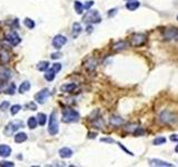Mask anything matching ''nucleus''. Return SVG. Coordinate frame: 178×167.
Returning a JSON list of instances; mask_svg holds the SVG:
<instances>
[{
	"label": "nucleus",
	"instance_id": "c85d7f7f",
	"mask_svg": "<svg viewBox=\"0 0 178 167\" xmlns=\"http://www.w3.org/2000/svg\"><path fill=\"white\" fill-rule=\"evenodd\" d=\"M49 68V63L48 61H41L37 65V69L40 71H46Z\"/></svg>",
	"mask_w": 178,
	"mask_h": 167
},
{
	"label": "nucleus",
	"instance_id": "dca6fc26",
	"mask_svg": "<svg viewBox=\"0 0 178 167\" xmlns=\"http://www.w3.org/2000/svg\"><path fill=\"white\" fill-rule=\"evenodd\" d=\"M76 87H77L76 84H64L60 87V90L63 92H71L76 89Z\"/></svg>",
	"mask_w": 178,
	"mask_h": 167
},
{
	"label": "nucleus",
	"instance_id": "a19ab883",
	"mask_svg": "<svg viewBox=\"0 0 178 167\" xmlns=\"http://www.w3.org/2000/svg\"><path fill=\"white\" fill-rule=\"evenodd\" d=\"M102 142H105V143H114V139H111V138H102Z\"/></svg>",
	"mask_w": 178,
	"mask_h": 167
},
{
	"label": "nucleus",
	"instance_id": "cd10ccee",
	"mask_svg": "<svg viewBox=\"0 0 178 167\" xmlns=\"http://www.w3.org/2000/svg\"><path fill=\"white\" fill-rule=\"evenodd\" d=\"M38 125V121H37V118L36 117H30L29 119H28V126H29V128L31 129H34L36 128Z\"/></svg>",
	"mask_w": 178,
	"mask_h": 167
},
{
	"label": "nucleus",
	"instance_id": "393cba45",
	"mask_svg": "<svg viewBox=\"0 0 178 167\" xmlns=\"http://www.w3.org/2000/svg\"><path fill=\"white\" fill-rule=\"evenodd\" d=\"M29 89H30V83L29 81H24V83L20 85V87H19V92L24 94V92H28Z\"/></svg>",
	"mask_w": 178,
	"mask_h": 167
},
{
	"label": "nucleus",
	"instance_id": "6e6552de",
	"mask_svg": "<svg viewBox=\"0 0 178 167\" xmlns=\"http://www.w3.org/2000/svg\"><path fill=\"white\" fill-rule=\"evenodd\" d=\"M4 38H6V40L8 42H10L13 46H17V45H19L20 41H21V38L19 37V35H18L17 33H15V31L8 33Z\"/></svg>",
	"mask_w": 178,
	"mask_h": 167
},
{
	"label": "nucleus",
	"instance_id": "aec40b11",
	"mask_svg": "<svg viewBox=\"0 0 178 167\" xmlns=\"http://www.w3.org/2000/svg\"><path fill=\"white\" fill-rule=\"evenodd\" d=\"M27 134L26 133H18L15 135V142L17 144H21V143L27 140Z\"/></svg>",
	"mask_w": 178,
	"mask_h": 167
},
{
	"label": "nucleus",
	"instance_id": "f03ea898",
	"mask_svg": "<svg viewBox=\"0 0 178 167\" xmlns=\"http://www.w3.org/2000/svg\"><path fill=\"white\" fill-rule=\"evenodd\" d=\"M79 114L71 108H66L63 112V121L64 123H76L79 120Z\"/></svg>",
	"mask_w": 178,
	"mask_h": 167
},
{
	"label": "nucleus",
	"instance_id": "37998d69",
	"mask_svg": "<svg viewBox=\"0 0 178 167\" xmlns=\"http://www.w3.org/2000/svg\"><path fill=\"white\" fill-rule=\"evenodd\" d=\"M4 80H0V90L4 88Z\"/></svg>",
	"mask_w": 178,
	"mask_h": 167
},
{
	"label": "nucleus",
	"instance_id": "a878e982",
	"mask_svg": "<svg viewBox=\"0 0 178 167\" xmlns=\"http://www.w3.org/2000/svg\"><path fill=\"white\" fill-rule=\"evenodd\" d=\"M37 121H38L39 125L43 126L45 124H46V121H47V116L43 113H39L38 116H37Z\"/></svg>",
	"mask_w": 178,
	"mask_h": 167
},
{
	"label": "nucleus",
	"instance_id": "5701e85b",
	"mask_svg": "<svg viewBox=\"0 0 178 167\" xmlns=\"http://www.w3.org/2000/svg\"><path fill=\"white\" fill-rule=\"evenodd\" d=\"M0 60H1V63L4 64H7L10 60V56H9V52L8 51H6V50H1L0 51Z\"/></svg>",
	"mask_w": 178,
	"mask_h": 167
},
{
	"label": "nucleus",
	"instance_id": "2f4dec72",
	"mask_svg": "<svg viewBox=\"0 0 178 167\" xmlns=\"http://www.w3.org/2000/svg\"><path fill=\"white\" fill-rule=\"evenodd\" d=\"M21 109V106L20 105H13V107H11V109H10V113H11V115H17L18 113H19V110Z\"/></svg>",
	"mask_w": 178,
	"mask_h": 167
},
{
	"label": "nucleus",
	"instance_id": "ea45409f",
	"mask_svg": "<svg viewBox=\"0 0 178 167\" xmlns=\"http://www.w3.org/2000/svg\"><path fill=\"white\" fill-rule=\"evenodd\" d=\"M60 56H61V55H60V52H55V54L51 55V58H52V59H58Z\"/></svg>",
	"mask_w": 178,
	"mask_h": 167
},
{
	"label": "nucleus",
	"instance_id": "4468645a",
	"mask_svg": "<svg viewBox=\"0 0 178 167\" xmlns=\"http://www.w3.org/2000/svg\"><path fill=\"white\" fill-rule=\"evenodd\" d=\"M128 46H129V42L121 40V41L116 42L114 46H113V49L115 51H121V50H125L126 48H128Z\"/></svg>",
	"mask_w": 178,
	"mask_h": 167
},
{
	"label": "nucleus",
	"instance_id": "f704fd0d",
	"mask_svg": "<svg viewBox=\"0 0 178 167\" xmlns=\"http://www.w3.org/2000/svg\"><path fill=\"white\" fill-rule=\"evenodd\" d=\"M54 70L56 71V72H59L60 70H61V65L60 64H58V63H56V64H54L52 65V67H51Z\"/></svg>",
	"mask_w": 178,
	"mask_h": 167
},
{
	"label": "nucleus",
	"instance_id": "72a5a7b5",
	"mask_svg": "<svg viewBox=\"0 0 178 167\" xmlns=\"http://www.w3.org/2000/svg\"><path fill=\"white\" fill-rule=\"evenodd\" d=\"M9 108V103L8 101H4L2 104L0 105V110L1 112H4V110H7Z\"/></svg>",
	"mask_w": 178,
	"mask_h": 167
},
{
	"label": "nucleus",
	"instance_id": "a18cd8bd",
	"mask_svg": "<svg viewBox=\"0 0 178 167\" xmlns=\"http://www.w3.org/2000/svg\"><path fill=\"white\" fill-rule=\"evenodd\" d=\"M177 20H178V16H177Z\"/></svg>",
	"mask_w": 178,
	"mask_h": 167
},
{
	"label": "nucleus",
	"instance_id": "c756f323",
	"mask_svg": "<svg viewBox=\"0 0 178 167\" xmlns=\"http://www.w3.org/2000/svg\"><path fill=\"white\" fill-rule=\"evenodd\" d=\"M166 143V138L165 137H157V138H155L154 139V142H153V144L155 145V146H159V145H164Z\"/></svg>",
	"mask_w": 178,
	"mask_h": 167
},
{
	"label": "nucleus",
	"instance_id": "39448f33",
	"mask_svg": "<svg viewBox=\"0 0 178 167\" xmlns=\"http://www.w3.org/2000/svg\"><path fill=\"white\" fill-rule=\"evenodd\" d=\"M21 127H24V123H22L21 120L10 121L8 125L6 126V128H4V134L8 135V136H11V135H13L15 132H17L18 129H20Z\"/></svg>",
	"mask_w": 178,
	"mask_h": 167
},
{
	"label": "nucleus",
	"instance_id": "7c9ffc66",
	"mask_svg": "<svg viewBox=\"0 0 178 167\" xmlns=\"http://www.w3.org/2000/svg\"><path fill=\"white\" fill-rule=\"evenodd\" d=\"M24 24H25L26 27H27V28H29V29L35 28V21L31 20L30 18H26L25 20H24Z\"/></svg>",
	"mask_w": 178,
	"mask_h": 167
},
{
	"label": "nucleus",
	"instance_id": "c9c22d12",
	"mask_svg": "<svg viewBox=\"0 0 178 167\" xmlns=\"http://www.w3.org/2000/svg\"><path fill=\"white\" fill-rule=\"evenodd\" d=\"M27 108L31 109V110H36L37 109V106H36V104L35 103H29V104H27V106H26Z\"/></svg>",
	"mask_w": 178,
	"mask_h": 167
},
{
	"label": "nucleus",
	"instance_id": "79ce46f5",
	"mask_svg": "<svg viewBox=\"0 0 178 167\" xmlns=\"http://www.w3.org/2000/svg\"><path fill=\"white\" fill-rule=\"evenodd\" d=\"M88 135H89V138H95L97 134H96V133H95V134H93V133H89Z\"/></svg>",
	"mask_w": 178,
	"mask_h": 167
},
{
	"label": "nucleus",
	"instance_id": "9b49d317",
	"mask_svg": "<svg viewBox=\"0 0 178 167\" xmlns=\"http://www.w3.org/2000/svg\"><path fill=\"white\" fill-rule=\"evenodd\" d=\"M164 36L167 39H177L178 40V28H167L164 31Z\"/></svg>",
	"mask_w": 178,
	"mask_h": 167
},
{
	"label": "nucleus",
	"instance_id": "58836bf2",
	"mask_svg": "<svg viewBox=\"0 0 178 167\" xmlns=\"http://www.w3.org/2000/svg\"><path fill=\"white\" fill-rule=\"evenodd\" d=\"M118 145H119V147H120V148H121V149H123V150H125V151L127 153V154L132 155H132H134V154H132V151H129V150H127V148H125V147H124L123 145L120 144V143H118Z\"/></svg>",
	"mask_w": 178,
	"mask_h": 167
},
{
	"label": "nucleus",
	"instance_id": "ddd939ff",
	"mask_svg": "<svg viewBox=\"0 0 178 167\" xmlns=\"http://www.w3.org/2000/svg\"><path fill=\"white\" fill-rule=\"evenodd\" d=\"M109 123H110V125L118 127V126H121L123 124H125V120H124V118L119 116H111L109 118Z\"/></svg>",
	"mask_w": 178,
	"mask_h": 167
},
{
	"label": "nucleus",
	"instance_id": "b1692460",
	"mask_svg": "<svg viewBox=\"0 0 178 167\" xmlns=\"http://www.w3.org/2000/svg\"><path fill=\"white\" fill-rule=\"evenodd\" d=\"M15 92H16V85H15V83H11L8 87L4 89V94H7V95H13Z\"/></svg>",
	"mask_w": 178,
	"mask_h": 167
},
{
	"label": "nucleus",
	"instance_id": "473e14b6",
	"mask_svg": "<svg viewBox=\"0 0 178 167\" xmlns=\"http://www.w3.org/2000/svg\"><path fill=\"white\" fill-rule=\"evenodd\" d=\"M0 166L1 167H13L15 166V164L11 163V162H4V160H2V162H0Z\"/></svg>",
	"mask_w": 178,
	"mask_h": 167
},
{
	"label": "nucleus",
	"instance_id": "f3484780",
	"mask_svg": "<svg viewBox=\"0 0 178 167\" xmlns=\"http://www.w3.org/2000/svg\"><path fill=\"white\" fill-rule=\"evenodd\" d=\"M140 6V2L139 1H137V0H130L129 2L126 4V8L128 10H130V11H135L136 9H138Z\"/></svg>",
	"mask_w": 178,
	"mask_h": 167
},
{
	"label": "nucleus",
	"instance_id": "423d86ee",
	"mask_svg": "<svg viewBox=\"0 0 178 167\" xmlns=\"http://www.w3.org/2000/svg\"><path fill=\"white\" fill-rule=\"evenodd\" d=\"M146 41H147V37L144 33H134L130 38V45L134 47L143 46Z\"/></svg>",
	"mask_w": 178,
	"mask_h": 167
},
{
	"label": "nucleus",
	"instance_id": "4c0bfd02",
	"mask_svg": "<svg viewBox=\"0 0 178 167\" xmlns=\"http://www.w3.org/2000/svg\"><path fill=\"white\" fill-rule=\"evenodd\" d=\"M93 4H95V2H93V1H91V0H90V1H87V2L84 4V9H89Z\"/></svg>",
	"mask_w": 178,
	"mask_h": 167
},
{
	"label": "nucleus",
	"instance_id": "c03bdc74",
	"mask_svg": "<svg viewBox=\"0 0 178 167\" xmlns=\"http://www.w3.org/2000/svg\"><path fill=\"white\" fill-rule=\"evenodd\" d=\"M175 151H176V153L178 154V145H177L176 147H175Z\"/></svg>",
	"mask_w": 178,
	"mask_h": 167
},
{
	"label": "nucleus",
	"instance_id": "bb28decb",
	"mask_svg": "<svg viewBox=\"0 0 178 167\" xmlns=\"http://www.w3.org/2000/svg\"><path fill=\"white\" fill-rule=\"evenodd\" d=\"M75 10L78 15H81L84 13V4H81L80 1H75Z\"/></svg>",
	"mask_w": 178,
	"mask_h": 167
},
{
	"label": "nucleus",
	"instance_id": "20e7f679",
	"mask_svg": "<svg viewBox=\"0 0 178 167\" xmlns=\"http://www.w3.org/2000/svg\"><path fill=\"white\" fill-rule=\"evenodd\" d=\"M59 132V125H58V120H57V113L52 112L49 117V126H48V133L55 136Z\"/></svg>",
	"mask_w": 178,
	"mask_h": 167
},
{
	"label": "nucleus",
	"instance_id": "412c9836",
	"mask_svg": "<svg viewBox=\"0 0 178 167\" xmlns=\"http://www.w3.org/2000/svg\"><path fill=\"white\" fill-rule=\"evenodd\" d=\"M85 67L88 69V70H93L96 67H97V60L93 58H90L87 60V63H86Z\"/></svg>",
	"mask_w": 178,
	"mask_h": 167
},
{
	"label": "nucleus",
	"instance_id": "4be33fe9",
	"mask_svg": "<svg viewBox=\"0 0 178 167\" xmlns=\"http://www.w3.org/2000/svg\"><path fill=\"white\" fill-rule=\"evenodd\" d=\"M55 76H56V71L54 70L52 68L47 69L46 70V74H45V78H46V80H48V81H52V80L55 79Z\"/></svg>",
	"mask_w": 178,
	"mask_h": 167
},
{
	"label": "nucleus",
	"instance_id": "0eeeda50",
	"mask_svg": "<svg viewBox=\"0 0 178 167\" xmlns=\"http://www.w3.org/2000/svg\"><path fill=\"white\" fill-rule=\"evenodd\" d=\"M49 95H50V92H49V89H47V88H45V89H43V90H40L39 92H37L36 95H35V100L38 103V104H45L46 103L47 98L49 97Z\"/></svg>",
	"mask_w": 178,
	"mask_h": 167
},
{
	"label": "nucleus",
	"instance_id": "7ed1b4c3",
	"mask_svg": "<svg viewBox=\"0 0 178 167\" xmlns=\"http://www.w3.org/2000/svg\"><path fill=\"white\" fill-rule=\"evenodd\" d=\"M82 20L86 24H99L102 21V17L97 10H89L86 13Z\"/></svg>",
	"mask_w": 178,
	"mask_h": 167
},
{
	"label": "nucleus",
	"instance_id": "9d476101",
	"mask_svg": "<svg viewBox=\"0 0 178 167\" xmlns=\"http://www.w3.org/2000/svg\"><path fill=\"white\" fill-rule=\"evenodd\" d=\"M10 77H11V70L8 67L0 66V80L7 81V80L10 79Z\"/></svg>",
	"mask_w": 178,
	"mask_h": 167
},
{
	"label": "nucleus",
	"instance_id": "a211bd4d",
	"mask_svg": "<svg viewBox=\"0 0 178 167\" xmlns=\"http://www.w3.org/2000/svg\"><path fill=\"white\" fill-rule=\"evenodd\" d=\"M11 154V148L8 145H0V156L8 157Z\"/></svg>",
	"mask_w": 178,
	"mask_h": 167
},
{
	"label": "nucleus",
	"instance_id": "e433bc0d",
	"mask_svg": "<svg viewBox=\"0 0 178 167\" xmlns=\"http://www.w3.org/2000/svg\"><path fill=\"white\" fill-rule=\"evenodd\" d=\"M169 139L171 140V142L178 143V135H177V134H173V135H170Z\"/></svg>",
	"mask_w": 178,
	"mask_h": 167
},
{
	"label": "nucleus",
	"instance_id": "49530a36",
	"mask_svg": "<svg viewBox=\"0 0 178 167\" xmlns=\"http://www.w3.org/2000/svg\"><path fill=\"white\" fill-rule=\"evenodd\" d=\"M127 1H130V0H127Z\"/></svg>",
	"mask_w": 178,
	"mask_h": 167
},
{
	"label": "nucleus",
	"instance_id": "f257e3e1",
	"mask_svg": "<svg viewBox=\"0 0 178 167\" xmlns=\"http://www.w3.org/2000/svg\"><path fill=\"white\" fill-rule=\"evenodd\" d=\"M159 120H160L163 124H166V125H173V124H175V123L178 121V117L176 114L171 113V112L164 110V112L159 115Z\"/></svg>",
	"mask_w": 178,
	"mask_h": 167
},
{
	"label": "nucleus",
	"instance_id": "6ab92c4d",
	"mask_svg": "<svg viewBox=\"0 0 178 167\" xmlns=\"http://www.w3.org/2000/svg\"><path fill=\"white\" fill-rule=\"evenodd\" d=\"M81 30H82V28H81L80 24H78V22H75V24L72 25V37H74V38L78 37V36L80 35Z\"/></svg>",
	"mask_w": 178,
	"mask_h": 167
},
{
	"label": "nucleus",
	"instance_id": "f8f14e48",
	"mask_svg": "<svg viewBox=\"0 0 178 167\" xmlns=\"http://www.w3.org/2000/svg\"><path fill=\"white\" fill-rule=\"evenodd\" d=\"M149 165L157 166V167H173L174 166L173 164L167 163V162H164V160H160V159H157V158L149 159Z\"/></svg>",
	"mask_w": 178,
	"mask_h": 167
},
{
	"label": "nucleus",
	"instance_id": "2eb2a0df",
	"mask_svg": "<svg viewBox=\"0 0 178 167\" xmlns=\"http://www.w3.org/2000/svg\"><path fill=\"white\" fill-rule=\"evenodd\" d=\"M59 156L61 158H70L72 156V150L68 147H64L59 149Z\"/></svg>",
	"mask_w": 178,
	"mask_h": 167
},
{
	"label": "nucleus",
	"instance_id": "1a4fd4ad",
	"mask_svg": "<svg viewBox=\"0 0 178 167\" xmlns=\"http://www.w3.org/2000/svg\"><path fill=\"white\" fill-rule=\"evenodd\" d=\"M66 42H67V38L65 37V36H63V35H57V36L54 38V40H52V46H54V48H56V49H60Z\"/></svg>",
	"mask_w": 178,
	"mask_h": 167
}]
</instances>
